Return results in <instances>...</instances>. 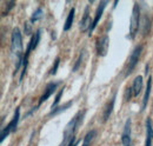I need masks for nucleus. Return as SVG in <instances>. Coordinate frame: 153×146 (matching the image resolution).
<instances>
[{"label": "nucleus", "mask_w": 153, "mask_h": 146, "mask_svg": "<svg viewBox=\"0 0 153 146\" xmlns=\"http://www.w3.org/2000/svg\"><path fill=\"white\" fill-rule=\"evenodd\" d=\"M73 104V101H67L65 105H61V106H59L57 109L52 110V112L50 113V117H52V115H56V114H59V113H61V112H64V111H66V110L68 109L71 105Z\"/></svg>", "instance_id": "16"}, {"label": "nucleus", "mask_w": 153, "mask_h": 146, "mask_svg": "<svg viewBox=\"0 0 153 146\" xmlns=\"http://www.w3.org/2000/svg\"><path fill=\"white\" fill-rule=\"evenodd\" d=\"M94 137H96V131H91V132H88V133L85 136L84 142H82V145L81 146H90V144L92 143V140H93Z\"/></svg>", "instance_id": "17"}, {"label": "nucleus", "mask_w": 153, "mask_h": 146, "mask_svg": "<svg viewBox=\"0 0 153 146\" xmlns=\"http://www.w3.org/2000/svg\"><path fill=\"white\" fill-rule=\"evenodd\" d=\"M82 57L84 55L82 54H80L79 55V58H78V60H76V65H74V67H73V72H76V70L80 67V64H81V60H82Z\"/></svg>", "instance_id": "22"}, {"label": "nucleus", "mask_w": 153, "mask_h": 146, "mask_svg": "<svg viewBox=\"0 0 153 146\" xmlns=\"http://www.w3.org/2000/svg\"><path fill=\"white\" fill-rule=\"evenodd\" d=\"M114 101H115V94L113 95V98L111 99V101H108L106 109L104 111V117H102V120H104V121H106V120L110 118V115H111V113H112V110H113V106H114Z\"/></svg>", "instance_id": "14"}, {"label": "nucleus", "mask_w": 153, "mask_h": 146, "mask_svg": "<svg viewBox=\"0 0 153 146\" xmlns=\"http://www.w3.org/2000/svg\"><path fill=\"white\" fill-rule=\"evenodd\" d=\"M59 63H60V59L57 58L56 61H54V65H53V67H52V70H51V74H56L58 67H59Z\"/></svg>", "instance_id": "20"}, {"label": "nucleus", "mask_w": 153, "mask_h": 146, "mask_svg": "<svg viewBox=\"0 0 153 146\" xmlns=\"http://www.w3.org/2000/svg\"><path fill=\"white\" fill-rule=\"evenodd\" d=\"M42 17V10L41 8H38L33 14H32V22H34V21H37V20H39V19Z\"/></svg>", "instance_id": "18"}, {"label": "nucleus", "mask_w": 153, "mask_h": 146, "mask_svg": "<svg viewBox=\"0 0 153 146\" xmlns=\"http://www.w3.org/2000/svg\"><path fill=\"white\" fill-rule=\"evenodd\" d=\"M62 93H64V89H61L60 91L58 92L57 97H56V100H54V103H53V105H52V110L57 109V106L59 105V100H60V98H61Z\"/></svg>", "instance_id": "19"}, {"label": "nucleus", "mask_w": 153, "mask_h": 146, "mask_svg": "<svg viewBox=\"0 0 153 146\" xmlns=\"http://www.w3.org/2000/svg\"><path fill=\"white\" fill-rule=\"evenodd\" d=\"M76 144H78V140H76V138H73V139L71 140V143H70V144H68L67 146H76Z\"/></svg>", "instance_id": "23"}, {"label": "nucleus", "mask_w": 153, "mask_h": 146, "mask_svg": "<svg viewBox=\"0 0 153 146\" xmlns=\"http://www.w3.org/2000/svg\"><path fill=\"white\" fill-rule=\"evenodd\" d=\"M14 5H16V2H14V1H7V8H6V12H4V13H2V16L7 14V13L12 10V7H13Z\"/></svg>", "instance_id": "21"}, {"label": "nucleus", "mask_w": 153, "mask_h": 146, "mask_svg": "<svg viewBox=\"0 0 153 146\" xmlns=\"http://www.w3.org/2000/svg\"><path fill=\"white\" fill-rule=\"evenodd\" d=\"M153 140V127L151 119L146 120V140H145V146H152Z\"/></svg>", "instance_id": "11"}, {"label": "nucleus", "mask_w": 153, "mask_h": 146, "mask_svg": "<svg viewBox=\"0 0 153 146\" xmlns=\"http://www.w3.org/2000/svg\"><path fill=\"white\" fill-rule=\"evenodd\" d=\"M143 77L141 75H138L135 77L133 80V85H132V92H133V95L137 97L140 94L141 92V89H143Z\"/></svg>", "instance_id": "12"}, {"label": "nucleus", "mask_w": 153, "mask_h": 146, "mask_svg": "<svg viewBox=\"0 0 153 146\" xmlns=\"http://www.w3.org/2000/svg\"><path fill=\"white\" fill-rule=\"evenodd\" d=\"M74 12H76L74 8H72V10L70 11V13H68V16H67V19H66V22H65V25H64V30H65V31H68V30L72 27L73 19H74Z\"/></svg>", "instance_id": "15"}, {"label": "nucleus", "mask_w": 153, "mask_h": 146, "mask_svg": "<svg viewBox=\"0 0 153 146\" xmlns=\"http://www.w3.org/2000/svg\"><path fill=\"white\" fill-rule=\"evenodd\" d=\"M151 87H152V79L149 78L147 80V86H146V91H145V95H144V99H143V106H141V111L146 109L147 106V103H149V99H150V93H151Z\"/></svg>", "instance_id": "13"}, {"label": "nucleus", "mask_w": 153, "mask_h": 146, "mask_svg": "<svg viewBox=\"0 0 153 146\" xmlns=\"http://www.w3.org/2000/svg\"><path fill=\"white\" fill-rule=\"evenodd\" d=\"M141 51H143V46H141V45L137 46V47L133 50L132 54H131V57H130V60H128V65H127L126 74H130V73L134 70V67H135V65L138 64V60H139V58H140Z\"/></svg>", "instance_id": "5"}, {"label": "nucleus", "mask_w": 153, "mask_h": 146, "mask_svg": "<svg viewBox=\"0 0 153 146\" xmlns=\"http://www.w3.org/2000/svg\"><path fill=\"white\" fill-rule=\"evenodd\" d=\"M121 140H123V146H131V120L130 119L126 120V124L124 126Z\"/></svg>", "instance_id": "8"}, {"label": "nucleus", "mask_w": 153, "mask_h": 146, "mask_svg": "<svg viewBox=\"0 0 153 146\" xmlns=\"http://www.w3.org/2000/svg\"><path fill=\"white\" fill-rule=\"evenodd\" d=\"M82 115H84V112L80 111L76 117L67 124V126L64 130V137H62V142H61L60 146H67L73 138H76L74 137V132H76V130L78 128L81 119H82Z\"/></svg>", "instance_id": "2"}, {"label": "nucleus", "mask_w": 153, "mask_h": 146, "mask_svg": "<svg viewBox=\"0 0 153 146\" xmlns=\"http://www.w3.org/2000/svg\"><path fill=\"white\" fill-rule=\"evenodd\" d=\"M19 117H20V109L16 110V113H14V115H13V118H12V120L10 121V124L7 125V127L4 128L2 131H1V137H0V142L2 143L4 140H5V138L11 133V132H14L16 130H17V126H18V121H19Z\"/></svg>", "instance_id": "4"}, {"label": "nucleus", "mask_w": 153, "mask_h": 146, "mask_svg": "<svg viewBox=\"0 0 153 146\" xmlns=\"http://www.w3.org/2000/svg\"><path fill=\"white\" fill-rule=\"evenodd\" d=\"M11 50L13 55L17 58V66H16V71L14 73L19 70V67L22 65V59H24V54H22V38H21V33H20L19 28H14L12 32V41H11Z\"/></svg>", "instance_id": "1"}, {"label": "nucleus", "mask_w": 153, "mask_h": 146, "mask_svg": "<svg viewBox=\"0 0 153 146\" xmlns=\"http://www.w3.org/2000/svg\"><path fill=\"white\" fill-rule=\"evenodd\" d=\"M106 5H107V1H101V2L99 4V6H98V10H97V12H96V16H94V19H93V21H92V25H91V28H90V31H88V33H90V34L93 32V30H94V28L97 27V25H98L99 20H100L101 16H102V13H104V10H105Z\"/></svg>", "instance_id": "7"}, {"label": "nucleus", "mask_w": 153, "mask_h": 146, "mask_svg": "<svg viewBox=\"0 0 153 146\" xmlns=\"http://www.w3.org/2000/svg\"><path fill=\"white\" fill-rule=\"evenodd\" d=\"M139 21H140V11L138 4H134L132 18H131V26H130V38L133 39L139 30Z\"/></svg>", "instance_id": "3"}, {"label": "nucleus", "mask_w": 153, "mask_h": 146, "mask_svg": "<svg viewBox=\"0 0 153 146\" xmlns=\"http://www.w3.org/2000/svg\"><path fill=\"white\" fill-rule=\"evenodd\" d=\"M91 17H90V8L88 7H86V10H85V13H84V17L81 19V21H80V30H81V32H85V31H90V28H91Z\"/></svg>", "instance_id": "10"}, {"label": "nucleus", "mask_w": 153, "mask_h": 146, "mask_svg": "<svg viewBox=\"0 0 153 146\" xmlns=\"http://www.w3.org/2000/svg\"><path fill=\"white\" fill-rule=\"evenodd\" d=\"M58 85H59V83H50V84L47 85L46 90L44 91L42 95H41V97H40V99H39V105H41L45 100H47V99L53 94V92L57 90Z\"/></svg>", "instance_id": "9"}, {"label": "nucleus", "mask_w": 153, "mask_h": 146, "mask_svg": "<svg viewBox=\"0 0 153 146\" xmlns=\"http://www.w3.org/2000/svg\"><path fill=\"white\" fill-rule=\"evenodd\" d=\"M108 45H110V40H108L107 36H104L98 39V41H97V53L99 57H105L107 54Z\"/></svg>", "instance_id": "6"}]
</instances>
